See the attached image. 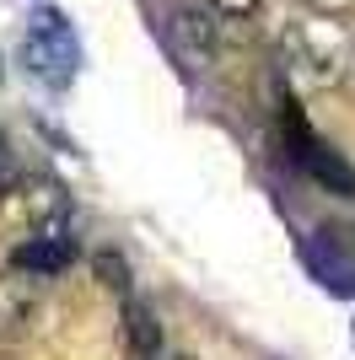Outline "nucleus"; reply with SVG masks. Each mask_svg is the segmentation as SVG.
<instances>
[{"mask_svg":"<svg viewBox=\"0 0 355 360\" xmlns=\"http://www.w3.org/2000/svg\"><path fill=\"white\" fill-rule=\"evenodd\" d=\"M350 54H355V38L344 32L340 16H307V22L285 27V38H280V70L301 91L340 86L350 75Z\"/></svg>","mask_w":355,"mask_h":360,"instance_id":"nucleus-1","label":"nucleus"},{"mask_svg":"<svg viewBox=\"0 0 355 360\" xmlns=\"http://www.w3.org/2000/svg\"><path fill=\"white\" fill-rule=\"evenodd\" d=\"M22 60H27V70L44 81V86H70L75 75V32L59 22L54 11H38V22L27 27V38H22Z\"/></svg>","mask_w":355,"mask_h":360,"instance_id":"nucleus-2","label":"nucleus"},{"mask_svg":"<svg viewBox=\"0 0 355 360\" xmlns=\"http://www.w3.org/2000/svg\"><path fill=\"white\" fill-rule=\"evenodd\" d=\"M44 317V280L27 269L0 274V339H27Z\"/></svg>","mask_w":355,"mask_h":360,"instance_id":"nucleus-3","label":"nucleus"},{"mask_svg":"<svg viewBox=\"0 0 355 360\" xmlns=\"http://www.w3.org/2000/svg\"><path fill=\"white\" fill-rule=\"evenodd\" d=\"M167 38H173V49L189 65H210V54H216V16L205 6H194V0H178L173 22H167Z\"/></svg>","mask_w":355,"mask_h":360,"instance_id":"nucleus-4","label":"nucleus"},{"mask_svg":"<svg viewBox=\"0 0 355 360\" xmlns=\"http://www.w3.org/2000/svg\"><path fill=\"white\" fill-rule=\"evenodd\" d=\"M75 258V237H59V231H44V237H27L22 248H16V269L38 274V280H49V274L70 269Z\"/></svg>","mask_w":355,"mask_h":360,"instance_id":"nucleus-5","label":"nucleus"},{"mask_svg":"<svg viewBox=\"0 0 355 360\" xmlns=\"http://www.w3.org/2000/svg\"><path fill=\"white\" fill-rule=\"evenodd\" d=\"M124 323H130V345H135V355H140V360L162 355V323L151 317L146 301H130V307H124Z\"/></svg>","mask_w":355,"mask_h":360,"instance_id":"nucleus-6","label":"nucleus"},{"mask_svg":"<svg viewBox=\"0 0 355 360\" xmlns=\"http://www.w3.org/2000/svg\"><path fill=\"white\" fill-rule=\"evenodd\" d=\"M27 210L38 215V221H59V215H65V194H59V183H32Z\"/></svg>","mask_w":355,"mask_h":360,"instance_id":"nucleus-7","label":"nucleus"},{"mask_svg":"<svg viewBox=\"0 0 355 360\" xmlns=\"http://www.w3.org/2000/svg\"><path fill=\"white\" fill-rule=\"evenodd\" d=\"M92 269H97V280H103L108 290H130V269H124V258L97 253V258H92Z\"/></svg>","mask_w":355,"mask_h":360,"instance_id":"nucleus-8","label":"nucleus"},{"mask_svg":"<svg viewBox=\"0 0 355 360\" xmlns=\"http://www.w3.org/2000/svg\"><path fill=\"white\" fill-rule=\"evenodd\" d=\"M259 6H264V0H210V11H216V16H232V22H248Z\"/></svg>","mask_w":355,"mask_h":360,"instance_id":"nucleus-9","label":"nucleus"},{"mask_svg":"<svg viewBox=\"0 0 355 360\" xmlns=\"http://www.w3.org/2000/svg\"><path fill=\"white\" fill-rule=\"evenodd\" d=\"M307 11L312 16H350L355 0H307Z\"/></svg>","mask_w":355,"mask_h":360,"instance_id":"nucleus-10","label":"nucleus"},{"mask_svg":"<svg viewBox=\"0 0 355 360\" xmlns=\"http://www.w3.org/2000/svg\"><path fill=\"white\" fill-rule=\"evenodd\" d=\"M151 360H194V355H151Z\"/></svg>","mask_w":355,"mask_h":360,"instance_id":"nucleus-11","label":"nucleus"},{"mask_svg":"<svg viewBox=\"0 0 355 360\" xmlns=\"http://www.w3.org/2000/svg\"><path fill=\"white\" fill-rule=\"evenodd\" d=\"M0 360H16V355H11V349H0Z\"/></svg>","mask_w":355,"mask_h":360,"instance_id":"nucleus-12","label":"nucleus"},{"mask_svg":"<svg viewBox=\"0 0 355 360\" xmlns=\"http://www.w3.org/2000/svg\"><path fill=\"white\" fill-rule=\"evenodd\" d=\"M350 65H355V54H350Z\"/></svg>","mask_w":355,"mask_h":360,"instance_id":"nucleus-13","label":"nucleus"}]
</instances>
